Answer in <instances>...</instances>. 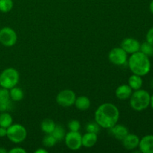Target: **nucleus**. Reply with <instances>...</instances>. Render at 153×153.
<instances>
[{"label": "nucleus", "instance_id": "f257e3e1", "mask_svg": "<svg viewBox=\"0 0 153 153\" xmlns=\"http://www.w3.org/2000/svg\"><path fill=\"white\" fill-rule=\"evenodd\" d=\"M120 111L114 104L105 102L100 105L94 114V120L101 128H110L118 123Z\"/></svg>", "mask_w": 153, "mask_h": 153}, {"label": "nucleus", "instance_id": "f03ea898", "mask_svg": "<svg viewBox=\"0 0 153 153\" xmlns=\"http://www.w3.org/2000/svg\"><path fill=\"white\" fill-rule=\"evenodd\" d=\"M128 65L133 74L144 76L149 73L151 69V62L149 57L141 52L131 54L128 58Z\"/></svg>", "mask_w": 153, "mask_h": 153}, {"label": "nucleus", "instance_id": "7ed1b4c3", "mask_svg": "<svg viewBox=\"0 0 153 153\" xmlns=\"http://www.w3.org/2000/svg\"><path fill=\"white\" fill-rule=\"evenodd\" d=\"M150 97L149 92L145 90L134 91L129 98L130 106L136 111H142L150 105Z\"/></svg>", "mask_w": 153, "mask_h": 153}, {"label": "nucleus", "instance_id": "20e7f679", "mask_svg": "<svg viewBox=\"0 0 153 153\" xmlns=\"http://www.w3.org/2000/svg\"><path fill=\"white\" fill-rule=\"evenodd\" d=\"M19 81V73L13 67L6 68L0 73V87L7 90L16 86Z\"/></svg>", "mask_w": 153, "mask_h": 153}, {"label": "nucleus", "instance_id": "39448f33", "mask_svg": "<svg viewBox=\"0 0 153 153\" xmlns=\"http://www.w3.org/2000/svg\"><path fill=\"white\" fill-rule=\"evenodd\" d=\"M6 137L12 143H20L26 139L27 130L21 124L13 123L7 128Z\"/></svg>", "mask_w": 153, "mask_h": 153}, {"label": "nucleus", "instance_id": "423d86ee", "mask_svg": "<svg viewBox=\"0 0 153 153\" xmlns=\"http://www.w3.org/2000/svg\"><path fill=\"white\" fill-rule=\"evenodd\" d=\"M17 42V34L10 27L0 29V43L5 47H12Z\"/></svg>", "mask_w": 153, "mask_h": 153}, {"label": "nucleus", "instance_id": "0eeeda50", "mask_svg": "<svg viewBox=\"0 0 153 153\" xmlns=\"http://www.w3.org/2000/svg\"><path fill=\"white\" fill-rule=\"evenodd\" d=\"M108 60L116 66H123L128 62V54L121 47L113 48L108 53Z\"/></svg>", "mask_w": 153, "mask_h": 153}, {"label": "nucleus", "instance_id": "6e6552de", "mask_svg": "<svg viewBox=\"0 0 153 153\" xmlns=\"http://www.w3.org/2000/svg\"><path fill=\"white\" fill-rule=\"evenodd\" d=\"M76 95L74 91L70 89H65L60 91L56 97V102L60 106L69 108L74 105Z\"/></svg>", "mask_w": 153, "mask_h": 153}, {"label": "nucleus", "instance_id": "1a4fd4ad", "mask_svg": "<svg viewBox=\"0 0 153 153\" xmlns=\"http://www.w3.org/2000/svg\"><path fill=\"white\" fill-rule=\"evenodd\" d=\"M66 146L73 151H77L82 146V135L79 131H70L64 137Z\"/></svg>", "mask_w": 153, "mask_h": 153}, {"label": "nucleus", "instance_id": "9d476101", "mask_svg": "<svg viewBox=\"0 0 153 153\" xmlns=\"http://www.w3.org/2000/svg\"><path fill=\"white\" fill-rule=\"evenodd\" d=\"M140 46V42L132 37H126L123 39L120 43V47L123 49L127 54H130V55L139 52Z\"/></svg>", "mask_w": 153, "mask_h": 153}, {"label": "nucleus", "instance_id": "9b49d317", "mask_svg": "<svg viewBox=\"0 0 153 153\" xmlns=\"http://www.w3.org/2000/svg\"><path fill=\"white\" fill-rule=\"evenodd\" d=\"M108 131L111 136L119 140H122L129 133L127 127L117 123L115 124L111 128H108Z\"/></svg>", "mask_w": 153, "mask_h": 153}, {"label": "nucleus", "instance_id": "f8f14e48", "mask_svg": "<svg viewBox=\"0 0 153 153\" xmlns=\"http://www.w3.org/2000/svg\"><path fill=\"white\" fill-rule=\"evenodd\" d=\"M121 141H122L123 146L126 149L134 150V149L138 147L140 138L136 134L128 133Z\"/></svg>", "mask_w": 153, "mask_h": 153}, {"label": "nucleus", "instance_id": "ddd939ff", "mask_svg": "<svg viewBox=\"0 0 153 153\" xmlns=\"http://www.w3.org/2000/svg\"><path fill=\"white\" fill-rule=\"evenodd\" d=\"M138 148L140 152L153 153V135L148 134L140 139Z\"/></svg>", "mask_w": 153, "mask_h": 153}, {"label": "nucleus", "instance_id": "4468645a", "mask_svg": "<svg viewBox=\"0 0 153 153\" xmlns=\"http://www.w3.org/2000/svg\"><path fill=\"white\" fill-rule=\"evenodd\" d=\"M132 91L128 85H121L115 91V96L120 100H126L130 98Z\"/></svg>", "mask_w": 153, "mask_h": 153}, {"label": "nucleus", "instance_id": "2eb2a0df", "mask_svg": "<svg viewBox=\"0 0 153 153\" xmlns=\"http://www.w3.org/2000/svg\"><path fill=\"white\" fill-rule=\"evenodd\" d=\"M98 140L97 134L92 132H86L82 135V146L85 148H91L95 146Z\"/></svg>", "mask_w": 153, "mask_h": 153}, {"label": "nucleus", "instance_id": "dca6fc26", "mask_svg": "<svg viewBox=\"0 0 153 153\" xmlns=\"http://www.w3.org/2000/svg\"><path fill=\"white\" fill-rule=\"evenodd\" d=\"M91 104V100L88 97H86V96H80L79 97H76L74 105L79 110L86 111L90 108Z\"/></svg>", "mask_w": 153, "mask_h": 153}, {"label": "nucleus", "instance_id": "f3484780", "mask_svg": "<svg viewBox=\"0 0 153 153\" xmlns=\"http://www.w3.org/2000/svg\"><path fill=\"white\" fill-rule=\"evenodd\" d=\"M141 77L142 76H138V75L133 74L128 78V85L133 91H137L141 88L143 85V79Z\"/></svg>", "mask_w": 153, "mask_h": 153}, {"label": "nucleus", "instance_id": "a211bd4d", "mask_svg": "<svg viewBox=\"0 0 153 153\" xmlns=\"http://www.w3.org/2000/svg\"><path fill=\"white\" fill-rule=\"evenodd\" d=\"M55 126H56V124H55V121L49 118H46L40 123V128H41L42 131L46 134H52Z\"/></svg>", "mask_w": 153, "mask_h": 153}, {"label": "nucleus", "instance_id": "6ab92c4d", "mask_svg": "<svg viewBox=\"0 0 153 153\" xmlns=\"http://www.w3.org/2000/svg\"><path fill=\"white\" fill-rule=\"evenodd\" d=\"M9 94H10V100L13 102L21 101L24 97V93L22 90L16 86L9 90Z\"/></svg>", "mask_w": 153, "mask_h": 153}, {"label": "nucleus", "instance_id": "aec40b11", "mask_svg": "<svg viewBox=\"0 0 153 153\" xmlns=\"http://www.w3.org/2000/svg\"><path fill=\"white\" fill-rule=\"evenodd\" d=\"M13 124V117L7 111L1 112L0 114V126L7 128Z\"/></svg>", "mask_w": 153, "mask_h": 153}, {"label": "nucleus", "instance_id": "412c9836", "mask_svg": "<svg viewBox=\"0 0 153 153\" xmlns=\"http://www.w3.org/2000/svg\"><path fill=\"white\" fill-rule=\"evenodd\" d=\"M52 136L56 139L57 141H61L64 139L66 135V132L64 128L61 125H56L55 129L52 132Z\"/></svg>", "mask_w": 153, "mask_h": 153}, {"label": "nucleus", "instance_id": "4be33fe9", "mask_svg": "<svg viewBox=\"0 0 153 153\" xmlns=\"http://www.w3.org/2000/svg\"><path fill=\"white\" fill-rule=\"evenodd\" d=\"M13 7V0H0V12L1 13H8Z\"/></svg>", "mask_w": 153, "mask_h": 153}, {"label": "nucleus", "instance_id": "5701e85b", "mask_svg": "<svg viewBox=\"0 0 153 153\" xmlns=\"http://www.w3.org/2000/svg\"><path fill=\"white\" fill-rule=\"evenodd\" d=\"M57 142L58 141L56 140V139L52 136V134H46L43 139V145L45 147H53V146L56 144Z\"/></svg>", "mask_w": 153, "mask_h": 153}, {"label": "nucleus", "instance_id": "b1692460", "mask_svg": "<svg viewBox=\"0 0 153 153\" xmlns=\"http://www.w3.org/2000/svg\"><path fill=\"white\" fill-rule=\"evenodd\" d=\"M140 52L143 53L144 55L149 56H152L153 55V46L148 43L147 41L144 42L142 44H140Z\"/></svg>", "mask_w": 153, "mask_h": 153}, {"label": "nucleus", "instance_id": "393cba45", "mask_svg": "<svg viewBox=\"0 0 153 153\" xmlns=\"http://www.w3.org/2000/svg\"><path fill=\"white\" fill-rule=\"evenodd\" d=\"M100 128L101 127L97 123L96 121L94 122H90L88 123V124L86 125V131L87 132H92L95 133V134H98L99 131H100Z\"/></svg>", "mask_w": 153, "mask_h": 153}, {"label": "nucleus", "instance_id": "a878e982", "mask_svg": "<svg viewBox=\"0 0 153 153\" xmlns=\"http://www.w3.org/2000/svg\"><path fill=\"white\" fill-rule=\"evenodd\" d=\"M67 127L71 131H79L81 128V123L77 120H72L68 123Z\"/></svg>", "mask_w": 153, "mask_h": 153}, {"label": "nucleus", "instance_id": "bb28decb", "mask_svg": "<svg viewBox=\"0 0 153 153\" xmlns=\"http://www.w3.org/2000/svg\"><path fill=\"white\" fill-rule=\"evenodd\" d=\"M12 107H13V104H12L11 100H8V101L0 102V112L10 111L12 109Z\"/></svg>", "mask_w": 153, "mask_h": 153}, {"label": "nucleus", "instance_id": "cd10ccee", "mask_svg": "<svg viewBox=\"0 0 153 153\" xmlns=\"http://www.w3.org/2000/svg\"><path fill=\"white\" fill-rule=\"evenodd\" d=\"M10 100V94H9V90L3 88H0V102L8 101Z\"/></svg>", "mask_w": 153, "mask_h": 153}, {"label": "nucleus", "instance_id": "c85d7f7f", "mask_svg": "<svg viewBox=\"0 0 153 153\" xmlns=\"http://www.w3.org/2000/svg\"><path fill=\"white\" fill-rule=\"evenodd\" d=\"M146 39L148 43H149L153 46V27L148 31L146 36Z\"/></svg>", "mask_w": 153, "mask_h": 153}, {"label": "nucleus", "instance_id": "c756f323", "mask_svg": "<svg viewBox=\"0 0 153 153\" xmlns=\"http://www.w3.org/2000/svg\"><path fill=\"white\" fill-rule=\"evenodd\" d=\"M9 153H26V150L22 147H13L8 151Z\"/></svg>", "mask_w": 153, "mask_h": 153}, {"label": "nucleus", "instance_id": "7c9ffc66", "mask_svg": "<svg viewBox=\"0 0 153 153\" xmlns=\"http://www.w3.org/2000/svg\"><path fill=\"white\" fill-rule=\"evenodd\" d=\"M7 136V128L0 126V137H4Z\"/></svg>", "mask_w": 153, "mask_h": 153}, {"label": "nucleus", "instance_id": "2f4dec72", "mask_svg": "<svg viewBox=\"0 0 153 153\" xmlns=\"http://www.w3.org/2000/svg\"><path fill=\"white\" fill-rule=\"evenodd\" d=\"M35 153H48V150H46V149H43V148H38L37 149H36L34 151Z\"/></svg>", "mask_w": 153, "mask_h": 153}, {"label": "nucleus", "instance_id": "473e14b6", "mask_svg": "<svg viewBox=\"0 0 153 153\" xmlns=\"http://www.w3.org/2000/svg\"><path fill=\"white\" fill-rule=\"evenodd\" d=\"M149 10H150V12L153 14V0L149 4Z\"/></svg>", "mask_w": 153, "mask_h": 153}, {"label": "nucleus", "instance_id": "72a5a7b5", "mask_svg": "<svg viewBox=\"0 0 153 153\" xmlns=\"http://www.w3.org/2000/svg\"><path fill=\"white\" fill-rule=\"evenodd\" d=\"M7 151L4 147H0V153H7Z\"/></svg>", "mask_w": 153, "mask_h": 153}, {"label": "nucleus", "instance_id": "f704fd0d", "mask_svg": "<svg viewBox=\"0 0 153 153\" xmlns=\"http://www.w3.org/2000/svg\"><path fill=\"white\" fill-rule=\"evenodd\" d=\"M150 105L151 107H152V108L153 109V94L150 97Z\"/></svg>", "mask_w": 153, "mask_h": 153}, {"label": "nucleus", "instance_id": "c9c22d12", "mask_svg": "<svg viewBox=\"0 0 153 153\" xmlns=\"http://www.w3.org/2000/svg\"><path fill=\"white\" fill-rule=\"evenodd\" d=\"M150 85H151V87H152V88H153V79L152 81H151V82H150Z\"/></svg>", "mask_w": 153, "mask_h": 153}]
</instances>
